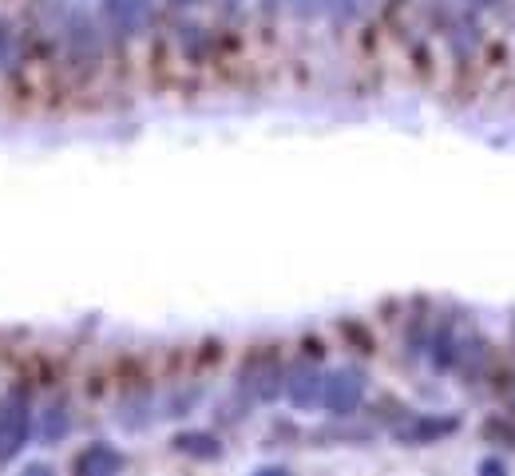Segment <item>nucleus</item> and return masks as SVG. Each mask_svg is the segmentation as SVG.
Instances as JSON below:
<instances>
[{
    "label": "nucleus",
    "mask_w": 515,
    "mask_h": 476,
    "mask_svg": "<svg viewBox=\"0 0 515 476\" xmlns=\"http://www.w3.org/2000/svg\"><path fill=\"white\" fill-rule=\"evenodd\" d=\"M286 389H290V401L306 409V405H313V401H321V373L302 369V373H294V381H290Z\"/></svg>",
    "instance_id": "nucleus-3"
},
{
    "label": "nucleus",
    "mask_w": 515,
    "mask_h": 476,
    "mask_svg": "<svg viewBox=\"0 0 515 476\" xmlns=\"http://www.w3.org/2000/svg\"><path fill=\"white\" fill-rule=\"evenodd\" d=\"M175 449L187 453V457H199V461H210V457L222 453V445L210 433H183V437H175Z\"/></svg>",
    "instance_id": "nucleus-5"
},
{
    "label": "nucleus",
    "mask_w": 515,
    "mask_h": 476,
    "mask_svg": "<svg viewBox=\"0 0 515 476\" xmlns=\"http://www.w3.org/2000/svg\"><path fill=\"white\" fill-rule=\"evenodd\" d=\"M119 465H123V461H119L111 449H103V445H96L88 457L76 461V469H103V473H111V469H119Z\"/></svg>",
    "instance_id": "nucleus-6"
},
{
    "label": "nucleus",
    "mask_w": 515,
    "mask_h": 476,
    "mask_svg": "<svg viewBox=\"0 0 515 476\" xmlns=\"http://www.w3.org/2000/svg\"><path fill=\"white\" fill-rule=\"evenodd\" d=\"M325 8V0H294V12L298 16H313V12H321Z\"/></svg>",
    "instance_id": "nucleus-7"
},
{
    "label": "nucleus",
    "mask_w": 515,
    "mask_h": 476,
    "mask_svg": "<svg viewBox=\"0 0 515 476\" xmlns=\"http://www.w3.org/2000/svg\"><path fill=\"white\" fill-rule=\"evenodd\" d=\"M484 473H508V465L504 461H484Z\"/></svg>",
    "instance_id": "nucleus-9"
},
{
    "label": "nucleus",
    "mask_w": 515,
    "mask_h": 476,
    "mask_svg": "<svg viewBox=\"0 0 515 476\" xmlns=\"http://www.w3.org/2000/svg\"><path fill=\"white\" fill-rule=\"evenodd\" d=\"M472 4H476V8H488V4H496V0H472Z\"/></svg>",
    "instance_id": "nucleus-11"
},
{
    "label": "nucleus",
    "mask_w": 515,
    "mask_h": 476,
    "mask_svg": "<svg viewBox=\"0 0 515 476\" xmlns=\"http://www.w3.org/2000/svg\"><path fill=\"white\" fill-rule=\"evenodd\" d=\"M333 8H337V16H341V20H349V16L357 12V0H333Z\"/></svg>",
    "instance_id": "nucleus-8"
},
{
    "label": "nucleus",
    "mask_w": 515,
    "mask_h": 476,
    "mask_svg": "<svg viewBox=\"0 0 515 476\" xmlns=\"http://www.w3.org/2000/svg\"><path fill=\"white\" fill-rule=\"evenodd\" d=\"M24 429H28V421H24L20 409H0V457H8L12 449H20Z\"/></svg>",
    "instance_id": "nucleus-2"
},
{
    "label": "nucleus",
    "mask_w": 515,
    "mask_h": 476,
    "mask_svg": "<svg viewBox=\"0 0 515 476\" xmlns=\"http://www.w3.org/2000/svg\"><path fill=\"white\" fill-rule=\"evenodd\" d=\"M266 4H274V0H266Z\"/></svg>",
    "instance_id": "nucleus-12"
},
{
    "label": "nucleus",
    "mask_w": 515,
    "mask_h": 476,
    "mask_svg": "<svg viewBox=\"0 0 515 476\" xmlns=\"http://www.w3.org/2000/svg\"><path fill=\"white\" fill-rule=\"evenodd\" d=\"M361 397H365V377L357 369H337L333 377L321 381V405L337 417L353 413L361 405Z\"/></svg>",
    "instance_id": "nucleus-1"
},
{
    "label": "nucleus",
    "mask_w": 515,
    "mask_h": 476,
    "mask_svg": "<svg viewBox=\"0 0 515 476\" xmlns=\"http://www.w3.org/2000/svg\"><path fill=\"white\" fill-rule=\"evenodd\" d=\"M238 4H242V0H222V8H226V12H234Z\"/></svg>",
    "instance_id": "nucleus-10"
},
{
    "label": "nucleus",
    "mask_w": 515,
    "mask_h": 476,
    "mask_svg": "<svg viewBox=\"0 0 515 476\" xmlns=\"http://www.w3.org/2000/svg\"><path fill=\"white\" fill-rule=\"evenodd\" d=\"M444 433H456V417H420V421H412L409 429L401 433L405 441H432V437H444Z\"/></svg>",
    "instance_id": "nucleus-4"
}]
</instances>
